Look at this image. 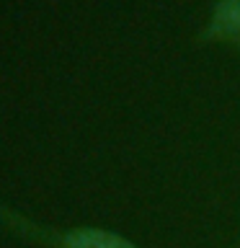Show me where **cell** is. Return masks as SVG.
I'll return each instance as SVG.
<instances>
[{
  "mask_svg": "<svg viewBox=\"0 0 240 248\" xmlns=\"http://www.w3.org/2000/svg\"><path fill=\"white\" fill-rule=\"evenodd\" d=\"M65 248H137L127 238L98 228H80L65 235Z\"/></svg>",
  "mask_w": 240,
  "mask_h": 248,
  "instance_id": "cell-1",
  "label": "cell"
},
{
  "mask_svg": "<svg viewBox=\"0 0 240 248\" xmlns=\"http://www.w3.org/2000/svg\"><path fill=\"white\" fill-rule=\"evenodd\" d=\"M212 31L225 39H240V0H222L214 8Z\"/></svg>",
  "mask_w": 240,
  "mask_h": 248,
  "instance_id": "cell-2",
  "label": "cell"
}]
</instances>
